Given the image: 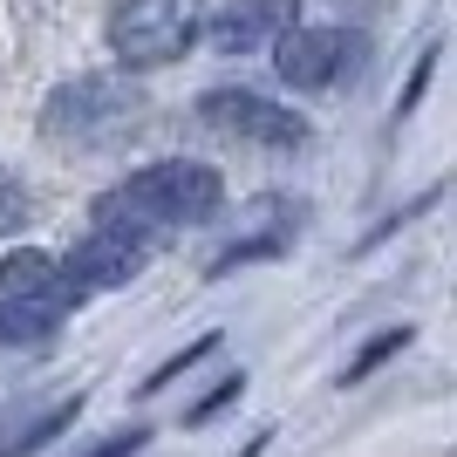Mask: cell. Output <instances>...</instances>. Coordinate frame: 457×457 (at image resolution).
<instances>
[{"mask_svg":"<svg viewBox=\"0 0 457 457\" xmlns=\"http://www.w3.org/2000/svg\"><path fill=\"white\" fill-rule=\"evenodd\" d=\"M219 198H226V185H219L212 164L164 157V164H144V171H130L123 185H110L89 212H96V226H130V232H151V239H171L178 226L212 219Z\"/></svg>","mask_w":457,"mask_h":457,"instance_id":"cell-1","label":"cell"},{"mask_svg":"<svg viewBox=\"0 0 457 457\" xmlns=\"http://www.w3.org/2000/svg\"><path fill=\"white\" fill-rule=\"evenodd\" d=\"M137 110H144V96H137L130 82H116V76H82V82H62V89L48 96L41 130H48V144H76V151H89V144L123 137V130L137 123Z\"/></svg>","mask_w":457,"mask_h":457,"instance_id":"cell-2","label":"cell"},{"mask_svg":"<svg viewBox=\"0 0 457 457\" xmlns=\"http://www.w3.org/2000/svg\"><path fill=\"white\" fill-rule=\"evenodd\" d=\"M205 28V0H123L110 14V48L130 69H164L198 41Z\"/></svg>","mask_w":457,"mask_h":457,"instance_id":"cell-3","label":"cell"},{"mask_svg":"<svg viewBox=\"0 0 457 457\" xmlns=\"http://www.w3.org/2000/svg\"><path fill=\"white\" fill-rule=\"evenodd\" d=\"M157 246L164 239H151V232H130V226H96L89 239H82L62 267H69V280L82 287V294H110V287H130L137 273L157 260Z\"/></svg>","mask_w":457,"mask_h":457,"instance_id":"cell-4","label":"cell"},{"mask_svg":"<svg viewBox=\"0 0 457 457\" xmlns=\"http://www.w3.org/2000/svg\"><path fill=\"white\" fill-rule=\"evenodd\" d=\"M198 110H205V123L219 137H239V144H267V151H294V144H307L301 116L280 110V103H267V96H253V89H212Z\"/></svg>","mask_w":457,"mask_h":457,"instance_id":"cell-5","label":"cell"},{"mask_svg":"<svg viewBox=\"0 0 457 457\" xmlns=\"http://www.w3.org/2000/svg\"><path fill=\"white\" fill-rule=\"evenodd\" d=\"M348 62H355V35H342V28H287L280 41H273V69H280L287 89H328V82L348 76Z\"/></svg>","mask_w":457,"mask_h":457,"instance_id":"cell-6","label":"cell"},{"mask_svg":"<svg viewBox=\"0 0 457 457\" xmlns=\"http://www.w3.org/2000/svg\"><path fill=\"white\" fill-rule=\"evenodd\" d=\"M287 28H294V0H226L198 35H205L219 55H260Z\"/></svg>","mask_w":457,"mask_h":457,"instance_id":"cell-7","label":"cell"},{"mask_svg":"<svg viewBox=\"0 0 457 457\" xmlns=\"http://www.w3.org/2000/svg\"><path fill=\"white\" fill-rule=\"evenodd\" d=\"M0 294L41 307L48 321H62V314H76V307L89 301V294L69 280V267H62L55 253H14V260H0Z\"/></svg>","mask_w":457,"mask_h":457,"instance_id":"cell-8","label":"cell"},{"mask_svg":"<svg viewBox=\"0 0 457 457\" xmlns=\"http://www.w3.org/2000/svg\"><path fill=\"white\" fill-rule=\"evenodd\" d=\"M76 417H82V389H76V396H62V403H48V410H41L35 423H21L14 437L0 444V457H35L41 444H48V437H62V430H69Z\"/></svg>","mask_w":457,"mask_h":457,"instance_id":"cell-9","label":"cell"},{"mask_svg":"<svg viewBox=\"0 0 457 457\" xmlns=\"http://www.w3.org/2000/svg\"><path fill=\"white\" fill-rule=\"evenodd\" d=\"M48 335H55V321H48V314H41V307H28V301H14V294H0V342L7 348H35V342H48Z\"/></svg>","mask_w":457,"mask_h":457,"instance_id":"cell-10","label":"cell"},{"mask_svg":"<svg viewBox=\"0 0 457 457\" xmlns=\"http://www.w3.org/2000/svg\"><path fill=\"white\" fill-rule=\"evenodd\" d=\"M396 348H410V328H389V335H376V342H369L362 355H355V362L342 369V382H348V389H355V382H362L369 369H382V362H389V355H396Z\"/></svg>","mask_w":457,"mask_h":457,"instance_id":"cell-11","label":"cell"},{"mask_svg":"<svg viewBox=\"0 0 457 457\" xmlns=\"http://www.w3.org/2000/svg\"><path fill=\"white\" fill-rule=\"evenodd\" d=\"M28 212H35V191L21 185L14 171H0V239H7V232H21V219H28Z\"/></svg>","mask_w":457,"mask_h":457,"instance_id":"cell-12","label":"cell"},{"mask_svg":"<svg viewBox=\"0 0 457 457\" xmlns=\"http://www.w3.org/2000/svg\"><path fill=\"white\" fill-rule=\"evenodd\" d=\"M212 348H219V335H198V342H191V348H178V355H171L164 369H151V382H144V389H164L171 376H185V369L198 362V355H212Z\"/></svg>","mask_w":457,"mask_h":457,"instance_id":"cell-13","label":"cell"},{"mask_svg":"<svg viewBox=\"0 0 457 457\" xmlns=\"http://www.w3.org/2000/svg\"><path fill=\"white\" fill-rule=\"evenodd\" d=\"M137 451H144V430H116V437H110V444H96L89 457H137Z\"/></svg>","mask_w":457,"mask_h":457,"instance_id":"cell-14","label":"cell"},{"mask_svg":"<svg viewBox=\"0 0 457 457\" xmlns=\"http://www.w3.org/2000/svg\"><path fill=\"white\" fill-rule=\"evenodd\" d=\"M260 451H267V430H260V437H253V444H246V451H239V457H260Z\"/></svg>","mask_w":457,"mask_h":457,"instance_id":"cell-15","label":"cell"}]
</instances>
